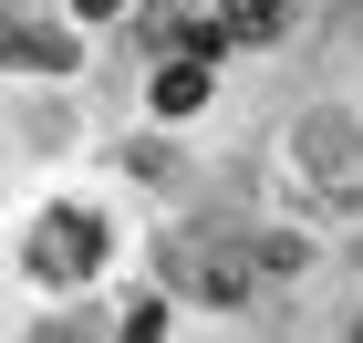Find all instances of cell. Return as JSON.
<instances>
[{"instance_id":"6da1fadb","label":"cell","mask_w":363,"mask_h":343,"mask_svg":"<svg viewBox=\"0 0 363 343\" xmlns=\"http://www.w3.org/2000/svg\"><path fill=\"white\" fill-rule=\"evenodd\" d=\"M31 271H42V281H84L94 260H104V229L84 219V208H52V219H31Z\"/></svg>"},{"instance_id":"7a4b0ae2","label":"cell","mask_w":363,"mask_h":343,"mask_svg":"<svg viewBox=\"0 0 363 343\" xmlns=\"http://www.w3.org/2000/svg\"><path fill=\"white\" fill-rule=\"evenodd\" d=\"M197 104H208V53H177L156 73V114H197Z\"/></svg>"},{"instance_id":"3957f363","label":"cell","mask_w":363,"mask_h":343,"mask_svg":"<svg viewBox=\"0 0 363 343\" xmlns=\"http://www.w3.org/2000/svg\"><path fill=\"white\" fill-rule=\"evenodd\" d=\"M280 11H291V0H218V21L239 31V42H270V31H280Z\"/></svg>"},{"instance_id":"277c9868","label":"cell","mask_w":363,"mask_h":343,"mask_svg":"<svg viewBox=\"0 0 363 343\" xmlns=\"http://www.w3.org/2000/svg\"><path fill=\"white\" fill-rule=\"evenodd\" d=\"M11 62H42V73H62V62H73V42H62V31H11Z\"/></svg>"},{"instance_id":"5b68a950","label":"cell","mask_w":363,"mask_h":343,"mask_svg":"<svg viewBox=\"0 0 363 343\" xmlns=\"http://www.w3.org/2000/svg\"><path fill=\"white\" fill-rule=\"evenodd\" d=\"M84 11H94V21H104V11H125V0H84Z\"/></svg>"}]
</instances>
